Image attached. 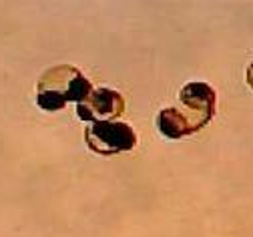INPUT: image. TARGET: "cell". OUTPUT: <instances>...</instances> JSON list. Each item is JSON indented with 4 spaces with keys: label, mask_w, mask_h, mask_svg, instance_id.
<instances>
[{
    "label": "cell",
    "mask_w": 253,
    "mask_h": 237,
    "mask_svg": "<svg viewBox=\"0 0 253 237\" xmlns=\"http://www.w3.org/2000/svg\"><path fill=\"white\" fill-rule=\"evenodd\" d=\"M217 96L211 85L193 81L179 91V107H167L157 115V129L167 139H183L201 131L215 115Z\"/></svg>",
    "instance_id": "obj_1"
},
{
    "label": "cell",
    "mask_w": 253,
    "mask_h": 237,
    "mask_svg": "<svg viewBox=\"0 0 253 237\" xmlns=\"http://www.w3.org/2000/svg\"><path fill=\"white\" fill-rule=\"evenodd\" d=\"M92 93L90 81L73 64H56L37 83V105L42 111H62L69 103H83Z\"/></svg>",
    "instance_id": "obj_2"
},
{
    "label": "cell",
    "mask_w": 253,
    "mask_h": 237,
    "mask_svg": "<svg viewBox=\"0 0 253 237\" xmlns=\"http://www.w3.org/2000/svg\"><path fill=\"white\" fill-rule=\"evenodd\" d=\"M86 147L103 157L126 153L137 145V133L123 121L92 123L84 129Z\"/></svg>",
    "instance_id": "obj_3"
},
{
    "label": "cell",
    "mask_w": 253,
    "mask_h": 237,
    "mask_svg": "<svg viewBox=\"0 0 253 237\" xmlns=\"http://www.w3.org/2000/svg\"><path fill=\"white\" fill-rule=\"evenodd\" d=\"M125 113V98L115 89H92V93L77 105V115L86 123H107L117 121Z\"/></svg>",
    "instance_id": "obj_4"
},
{
    "label": "cell",
    "mask_w": 253,
    "mask_h": 237,
    "mask_svg": "<svg viewBox=\"0 0 253 237\" xmlns=\"http://www.w3.org/2000/svg\"><path fill=\"white\" fill-rule=\"evenodd\" d=\"M245 81H247V85L251 87V91H253V62L247 66V73H245Z\"/></svg>",
    "instance_id": "obj_5"
}]
</instances>
